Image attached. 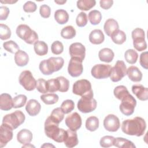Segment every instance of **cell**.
Wrapping results in <instances>:
<instances>
[{
    "instance_id": "6da1fadb",
    "label": "cell",
    "mask_w": 148,
    "mask_h": 148,
    "mask_svg": "<svg viewBox=\"0 0 148 148\" xmlns=\"http://www.w3.org/2000/svg\"><path fill=\"white\" fill-rule=\"evenodd\" d=\"M146 128V121L140 117L125 120L123 121L121 125L122 131L128 135L140 136L144 134Z\"/></svg>"
},
{
    "instance_id": "7a4b0ae2",
    "label": "cell",
    "mask_w": 148,
    "mask_h": 148,
    "mask_svg": "<svg viewBox=\"0 0 148 148\" xmlns=\"http://www.w3.org/2000/svg\"><path fill=\"white\" fill-rule=\"evenodd\" d=\"M58 125L53 122L49 116L45 122V132L48 138L58 143H62L65 139L67 132L59 128Z\"/></svg>"
},
{
    "instance_id": "3957f363",
    "label": "cell",
    "mask_w": 148,
    "mask_h": 148,
    "mask_svg": "<svg viewBox=\"0 0 148 148\" xmlns=\"http://www.w3.org/2000/svg\"><path fill=\"white\" fill-rule=\"evenodd\" d=\"M64 60L61 57H51L42 61L39 65L40 71L45 75H50L54 72L60 71L63 66Z\"/></svg>"
},
{
    "instance_id": "277c9868",
    "label": "cell",
    "mask_w": 148,
    "mask_h": 148,
    "mask_svg": "<svg viewBox=\"0 0 148 148\" xmlns=\"http://www.w3.org/2000/svg\"><path fill=\"white\" fill-rule=\"evenodd\" d=\"M17 35L25 43L32 45L38 40L37 33L26 24L19 25L16 31Z\"/></svg>"
},
{
    "instance_id": "5b68a950",
    "label": "cell",
    "mask_w": 148,
    "mask_h": 148,
    "mask_svg": "<svg viewBox=\"0 0 148 148\" xmlns=\"http://www.w3.org/2000/svg\"><path fill=\"white\" fill-rule=\"evenodd\" d=\"M72 92L74 94L82 97H93L94 95L91 83L86 79H80L75 82L73 84Z\"/></svg>"
},
{
    "instance_id": "8992f818",
    "label": "cell",
    "mask_w": 148,
    "mask_h": 148,
    "mask_svg": "<svg viewBox=\"0 0 148 148\" xmlns=\"http://www.w3.org/2000/svg\"><path fill=\"white\" fill-rule=\"evenodd\" d=\"M25 116L21 110H16L6 114L2 119V123L9 126L12 130L16 129L25 121Z\"/></svg>"
},
{
    "instance_id": "52a82bcc",
    "label": "cell",
    "mask_w": 148,
    "mask_h": 148,
    "mask_svg": "<svg viewBox=\"0 0 148 148\" xmlns=\"http://www.w3.org/2000/svg\"><path fill=\"white\" fill-rule=\"evenodd\" d=\"M119 109L120 112L125 116H129L134 112L136 105V101L130 93L124 96L121 99Z\"/></svg>"
},
{
    "instance_id": "ba28073f",
    "label": "cell",
    "mask_w": 148,
    "mask_h": 148,
    "mask_svg": "<svg viewBox=\"0 0 148 148\" xmlns=\"http://www.w3.org/2000/svg\"><path fill=\"white\" fill-rule=\"evenodd\" d=\"M18 81L23 88L27 91H31L36 88V80L29 71H23L19 76Z\"/></svg>"
},
{
    "instance_id": "9c48e42d",
    "label": "cell",
    "mask_w": 148,
    "mask_h": 148,
    "mask_svg": "<svg viewBox=\"0 0 148 148\" xmlns=\"http://www.w3.org/2000/svg\"><path fill=\"white\" fill-rule=\"evenodd\" d=\"M127 75V67L123 61L118 60L113 67H112L110 78L113 82L121 80Z\"/></svg>"
},
{
    "instance_id": "30bf717a",
    "label": "cell",
    "mask_w": 148,
    "mask_h": 148,
    "mask_svg": "<svg viewBox=\"0 0 148 148\" xmlns=\"http://www.w3.org/2000/svg\"><path fill=\"white\" fill-rule=\"evenodd\" d=\"M97 105V101L93 97H82L78 101L77 106L79 110L84 113H87L94 111Z\"/></svg>"
},
{
    "instance_id": "8fae6325",
    "label": "cell",
    "mask_w": 148,
    "mask_h": 148,
    "mask_svg": "<svg viewBox=\"0 0 148 148\" xmlns=\"http://www.w3.org/2000/svg\"><path fill=\"white\" fill-rule=\"evenodd\" d=\"M111 69L112 66L108 64H97L92 68L91 73L95 79H105L110 76Z\"/></svg>"
},
{
    "instance_id": "7c38bea8",
    "label": "cell",
    "mask_w": 148,
    "mask_h": 148,
    "mask_svg": "<svg viewBox=\"0 0 148 148\" xmlns=\"http://www.w3.org/2000/svg\"><path fill=\"white\" fill-rule=\"evenodd\" d=\"M69 54L71 58H75L83 61L86 56V48L81 43H72L69 48Z\"/></svg>"
},
{
    "instance_id": "4fadbf2b",
    "label": "cell",
    "mask_w": 148,
    "mask_h": 148,
    "mask_svg": "<svg viewBox=\"0 0 148 148\" xmlns=\"http://www.w3.org/2000/svg\"><path fill=\"white\" fill-rule=\"evenodd\" d=\"M83 71L82 61L75 58H71L69 60L68 72L69 74L73 77H76L81 75Z\"/></svg>"
},
{
    "instance_id": "5bb4252c",
    "label": "cell",
    "mask_w": 148,
    "mask_h": 148,
    "mask_svg": "<svg viewBox=\"0 0 148 148\" xmlns=\"http://www.w3.org/2000/svg\"><path fill=\"white\" fill-rule=\"evenodd\" d=\"M103 126L108 131L116 132L120 127L119 119L114 114H109L103 120Z\"/></svg>"
},
{
    "instance_id": "9a60e30c",
    "label": "cell",
    "mask_w": 148,
    "mask_h": 148,
    "mask_svg": "<svg viewBox=\"0 0 148 148\" xmlns=\"http://www.w3.org/2000/svg\"><path fill=\"white\" fill-rule=\"evenodd\" d=\"M65 124L69 130L76 131L82 125V119L80 116L77 112H74L68 115L65 119Z\"/></svg>"
},
{
    "instance_id": "2e32d148",
    "label": "cell",
    "mask_w": 148,
    "mask_h": 148,
    "mask_svg": "<svg viewBox=\"0 0 148 148\" xmlns=\"http://www.w3.org/2000/svg\"><path fill=\"white\" fill-rule=\"evenodd\" d=\"M13 130L8 125L2 123L0 127V147L5 146L13 138Z\"/></svg>"
},
{
    "instance_id": "e0dca14e",
    "label": "cell",
    "mask_w": 148,
    "mask_h": 148,
    "mask_svg": "<svg viewBox=\"0 0 148 148\" xmlns=\"http://www.w3.org/2000/svg\"><path fill=\"white\" fill-rule=\"evenodd\" d=\"M41 109V105L39 102L34 99H29L25 106V110L31 116H35L38 114Z\"/></svg>"
},
{
    "instance_id": "ac0fdd59",
    "label": "cell",
    "mask_w": 148,
    "mask_h": 148,
    "mask_svg": "<svg viewBox=\"0 0 148 148\" xmlns=\"http://www.w3.org/2000/svg\"><path fill=\"white\" fill-rule=\"evenodd\" d=\"M132 91L140 101L148 99V89L140 84H134L132 86Z\"/></svg>"
},
{
    "instance_id": "d6986e66",
    "label": "cell",
    "mask_w": 148,
    "mask_h": 148,
    "mask_svg": "<svg viewBox=\"0 0 148 148\" xmlns=\"http://www.w3.org/2000/svg\"><path fill=\"white\" fill-rule=\"evenodd\" d=\"M13 108V99L8 93H3L0 95V109L8 111Z\"/></svg>"
},
{
    "instance_id": "ffe728a7",
    "label": "cell",
    "mask_w": 148,
    "mask_h": 148,
    "mask_svg": "<svg viewBox=\"0 0 148 148\" xmlns=\"http://www.w3.org/2000/svg\"><path fill=\"white\" fill-rule=\"evenodd\" d=\"M127 75L128 78L134 82H140L142 79V73L139 69L134 65L127 69Z\"/></svg>"
},
{
    "instance_id": "44dd1931",
    "label": "cell",
    "mask_w": 148,
    "mask_h": 148,
    "mask_svg": "<svg viewBox=\"0 0 148 148\" xmlns=\"http://www.w3.org/2000/svg\"><path fill=\"white\" fill-rule=\"evenodd\" d=\"M33 135L32 132L27 129H22L17 135V141L23 145L30 143L32 141Z\"/></svg>"
},
{
    "instance_id": "7402d4cb",
    "label": "cell",
    "mask_w": 148,
    "mask_h": 148,
    "mask_svg": "<svg viewBox=\"0 0 148 148\" xmlns=\"http://www.w3.org/2000/svg\"><path fill=\"white\" fill-rule=\"evenodd\" d=\"M66 132H67L66 136L64 142L65 145L67 147H69V148L76 146L79 143L76 132L72 131L69 129L66 130Z\"/></svg>"
},
{
    "instance_id": "603a6c76",
    "label": "cell",
    "mask_w": 148,
    "mask_h": 148,
    "mask_svg": "<svg viewBox=\"0 0 148 148\" xmlns=\"http://www.w3.org/2000/svg\"><path fill=\"white\" fill-rule=\"evenodd\" d=\"M105 40V36L101 29H95L92 30L89 35V40L94 45L101 44Z\"/></svg>"
},
{
    "instance_id": "cb8c5ba5",
    "label": "cell",
    "mask_w": 148,
    "mask_h": 148,
    "mask_svg": "<svg viewBox=\"0 0 148 148\" xmlns=\"http://www.w3.org/2000/svg\"><path fill=\"white\" fill-rule=\"evenodd\" d=\"M119 28V26L117 21L113 18L108 19L103 25L104 31L109 36H110L114 32L118 30Z\"/></svg>"
},
{
    "instance_id": "d4e9b609",
    "label": "cell",
    "mask_w": 148,
    "mask_h": 148,
    "mask_svg": "<svg viewBox=\"0 0 148 148\" xmlns=\"http://www.w3.org/2000/svg\"><path fill=\"white\" fill-rule=\"evenodd\" d=\"M14 61L17 65L19 66H24L28 63L29 56L25 51L19 50L15 53Z\"/></svg>"
},
{
    "instance_id": "484cf974",
    "label": "cell",
    "mask_w": 148,
    "mask_h": 148,
    "mask_svg": "<svg viewBox=\"0 0 148 148\" xmlns=\"http://www.w3.org/2000/svg\"><path fill=\"white\" fill-rule=\"evenodd\" d=\"M114 56V52L109 48H103L99 50L98 57L100 61L105 62H110Z\"/></svg>"
},
{
    "instance_id": "4316f807",
    "label": "cell",
    "mask_w": 148,
    "mask_h": 148,
    "mask_svg": "<svg viewBox=\"0 0 148 148\" xmlns=\"http://www.w3.org/2000/svg\"><path fill=\"white\" fill-rule=\"evenodd\" d=\"M113 146L119 148H135V145L132 142L121 137L114 138Z\"/></svg>"
},
{
    "instance_id": "83f0119b",
    "label": "cell",
    "mask_w": 148,
    "mask_h": 148,
    "mask_svg": "<svg viewBox=\"0 0 148 148\" xmlns=\"http://www.w3.org/2000/svg\"><path fill=\"white\" fill-rule=\"evenodd\" d=\"M54 18L57 23L64 24L68 21L69 14L64 9H58L54 13Z\"/></svg>"
},
{
    "instance_id": "f1b7e54d",
    "label": "cell",
    "mask_w": 148,
    "mask_h": 148,
    "mask_svg": "<svg viewBox=\"0 0 148 148\" xmlns=\"http://www.w3.org/2000/svg\"><path fill=\"white\" fill-rule=\"evenodd\" d=\"M34 49L35 53L40 56H43L47 54L48 52L47 45L44 41L38 40L34 43Z\"/></svg>"
},
{
    "instance_id": "f546056e",
    "label": "cell",
    "mask_w": 148,
    "mask_h": 148,
    "mask_svg": "<svg viewBox=\"0 0 148 148\" xmlns=\"http://www.w3.org/2000/svg\"><path fill=\"white\" fill-rule=\"evenodd\" d=\"M112 41L117 45H122L126 40V34L121 30H117L110 36Z\"/></svg>"
},
{
    "instance_id": "4dcf8cb0",
    "label": "cell",
    "mask_w": 148,
    "mask_h": 148,
    "mask_svg": "<svg viewBox=\"0 0 148 148\" xmlns=\"http://www.w3.org/2000/svg\"><path fill=\"white\" fill-rule=\"evenodd\" d=\"M99 127V119L96 116H90L86 119V128L90 131H95Z\"/></svg>"
},
{
    "instance_id": "1f68e13d",
    "label": "cell",
    "mask_w": 148,
    "mask_h": 148,
    "mask_svg": "<svg viewBox=\"0 0 148 148\" xmlns=\"http://www.w3.org/2000/svg\"><path fill=\"white\" fill-rule=\"evenodd\" d=\"M96 4L95 0H79L77 1L76 5L79 9L87 11L92 8Z\"/></svg>"
},
{
    "instance_id": "d6a6232c",
    "label": "cell",
    "mask_w": 148,
    "mask_h": 148,
    "mask_svg": "<svg viewBox=\"0 0 148 148\" xmlns=\"http://www.w3.org/2000/svg\"><path fill=\"white\" fill-rule=\"evenodd\" d=\"M40 99L46 105H53L57 103L58 101L59 97L57 94L54 93H46L42 95Z\"/></svg>"
},
{
    "instance_id": "836d02e7",
    "label": "cell",
    "mask_w": 148,
    "mask_h": 148,
    "mask_svg": "<svg viewBox=\"0 0 148 148\" xmlns=\"http://www.w3.org/2000/svg\"><path fill=\"white\" fill-rule=\"evenodd\" d=\"M76 30L72 25H68L64 27L61 31V36L64 39H71L76 35Z\"/></svg>"
},
{
    "instance_id": "e575fe53",
    "label": "cell",
    "mask_w": 148,
    "mask_h": 148,
    "mask_svg": "<svg viewBox=\"0 0 148 148\" xmlns=\"http://www.w3.org/2000/svg\"><path fill=\"white\" fill-rule=\"evenodd\" d=\"M51 120L56 124H59L64 117V113L60 108H57L53 110L50 116Z\"/></svg>"
},
{
    "instance_id": "d590c367",
    "label": "cell",
    "mask_w": 148,
    "mask_h": 148,
    "mask_svg": "<svg viewBox=\"0 0 148 148\" xmlns=\"http://www.w3.org/2000/svg\"><path fill=\"white\" fill-rule=\"evenodd\" d=\"M124 58L126 61L130 64H134L137 61L138 54L134 49H128L124 54Z\"/></svg>"
},
{
    "instance_id": "8d00e7d4",
    "label": "cell",
    "mask_w": 148,
    "mask_h": 148,
    "mask_svg": "<svg viewBox=\"0 0 148 148\" xmlns=\"http://www.w3.org/2000/svg\"><path fill=\"white\" fill-rule=\"evenodd\" d=\"M88 17L91 24L97 25L101 21L102 14L99 10H92L89 12Z\"/></svg>"
},
{
    "instance_id": "74e56055",
    "label": "cell",
    "mask_w": 148,
    "mask_h": 148,
    "mask_svg": "<svg viewBox=\"0 0 148 148\" xmlns=\"http://www.w3.org/2000/svg\"><path fill=\"white\" fill-rule=\"evenodd\" d=\"M113 94L117 99L121 100L124 96L129 94V91L125 86L120 85L114 88L113 90Z\"/></svg>"
},
{
    "instance_id": "f35d334b",
    "label": "cell",
    "mask_w": 148,
    "mask_h": 148,
    "mask_svg": "<svg viewBox=\"0 0 148 148\" xmlns=\"http://www.w3.org/2000/svg\"><path fill=\"white\" fill-rule=\"evenodd\" d=\"M27 97L23 94H19L13 99V108H20L24 106L27 102Z\"/></svg>"
},
{
    "instance_id": "ab89813d",
    "label": "cell",
    "mask_w": 148,
    "mask_h": 148,
    "mask_svg": "<svg viewBox=\"0 0 148 148\" xmlns=\"http://www.w3.org/2000/svg\"><path fill=\"white\" fill-rule=\"evenodd\" d=\"M60 108L64 114H68L75 108L74 102L71 99L65 100L61 103Z\"/></svg>"
},
{
    "instance_id": "60d3db41",
    "label": "cell",
    "mask_w": 148,
    "mask_h": 148,
    "mask_svg": "<svg viewBox=\"0 0 148 148\" xmlns=\"http://www.w3.org/2000/svg\"><path fill=\"white\" fill-rule=\"evenodd\" d=\"M3 47L5 50L11 53H16L20 50L18 45L14 41L12 40L5 42L3 43Z\"/></svg>"
},
{
    "instance_id": "b9f144b4",
    "label": "cell",
    "mask_w": 148,
    "mask_h": 148,
    "mask_svg": "<svg viewBox=\"0 0 148 148\" xmlns=\"http://www.w3.org/2000/svg\"><path fill=\"white\" fill-rule=\"evenodd\" d=\"M133 46L134 48L139 51L146 50L147 48V43L145 38H136L133 39Z\"/></svg>"
},
{
    "instance_id": "7bdbcfd3",
    "label": "cell",
    "mask_w": 148,
    "mask_h": 148,
    "mask_svg": "<svg viewBox=\"0 0 148 148\" xmlns=\"http://www.w3.org/2000/svg\"><path fill=\"white\" fill-rule=\"evenodd\" d=\"M47 86L48 92H54L59 91V82L57 78L51 79L47 80Z\"/></svg>"
},
{
    "instance_id": "ee69618b",
    "label": "cell",
    "mask_w": 148,
    "mask_h": 148,
    "mask_svg": "<svg viewBox=\"0 0 148 148\" xmlns=\"http://www.w3.org/2000/svg\"><path fill=\"white\" fill-rule=\"evenodd\" d=\"M11 36V31L9 27L5 24H0V38L1 40H6Z\"/></svg>"
},
{
    "instance_id": "f6af8a7d",
    "label": "cell",
    "mask_w": 148,
    "mask_h": 148,
    "mask_svg": "<svg viewBox=\"0 0 148 148\" xmlns=\"http://www.w3.org/2000/svg\"><path fill=\"white\" fill-rule=\"evenodd\" d=\"M59 82V91L66 92L69 87V81L64 76H59L57 77Z\"/></svg>"
},
{
    "instance_id": "bcb514c9",
    "label": "cell",
    "mask_w": 148,
    "mask_h": 148,
    "mask_svg": "<svg viewBox=\"0 0 148 148\" xmlns=\"http://www.w3.org/2000/svg\"><path fill=\"white\" fill-rule=\"evenodd\" d=\"M87 21L88 18L87 14L83 12H80L76 18V25L79 27H84L87 24Z\"/></svg>"
},
{
    "instance_id": "7dc6e473",
    "label": "cell",
    "mask_w": 148,
    "mask_h": 148,
    "mask_svg": "<svg viewBox=\"0 0 148 148\" xmlns=\"http://www.w3.org/2000/svg\"><path fill=\"white\" fill-rule=\"evenodd\" d=\"M36 88L37 90L43 94H45L48 92L47 90V81L42 78L38 79L36 80Z\"/></svg>"
},
{
    "instance_id": "c3c4849f",
    "label": "cell",
    "mask_w": 148,
    "mask_h": 148,
    "mask_svg": "<svg viewBox=\"0 0 148 148\" xmlns=\"http://www.w3.org/2000/svg\"><path fill=\"white\" fill-rule=\"evenodd\" d=\"M114 138L112 136H104L100 139L99 144L102 147H109L113 146V140Z\"/></svg>"
},
{
    "instance_id": "681fc988",
    "label": "cell",
    "mask_w": 148,
    "mask_h": 148,
    "mask_svg": "<svg viewBox=\"0 0 148 148\" xmlns=\"http://www.w3.org/2000/svg\"><path fill=\"white\" fill-rule=\"evenodd\" d=\"M51 50L54 54H56V55L60 54L64 51V46L61 42L58 40L54 41L51 44Z\"/></svg>"
},
{
    "instance_id": "f907efd6",
    "label": "cell",
    "mask_w": 148,
    "mask_h": 148,
    "mask_svg": "<svg viewBox=\"0 0 148 148\" xmlns=\"http://www.w3.org/2000/svg\"><path fill=\"white\" fill-rule=\"evenodd\" d=\"M37 6L36 3L32 1H27L23 5V10L27 13H33L36 11Z\"/></svg>"
},
{
    "instance_id": "816d5d0a",
    "label": "cell",
    "mask_w": 148,
    "mask_h": 148,
    "mask_svg": "<svg viewBox=\"0 0 148 148\" xmlns=\"http://www.w3.org/2000/svg\"><path fill=\"white\" fill-rule=\"evenodd\" d=\"M39 13L40 15L43 18H48L50 16L51 9L47 5H42L39 8Z\"/></svg>"
},
{
    "instance_id": "f5cc1de1",
    "label": "cell",
    "mask_w": 148,
    "mask_h": 148,
    "mask_svg": "<svg viewBox=\"0 0 148 148\" xmlns=\"http://www.w3.org/2000/svg\"><path fill=\"white\" fill-rule=\"evenodd\" d=\"M132 39H135L136 38H145V33L143 29L136 28L132 31Z\"/></svg>"
},
{
    "instance_id": "db71d44e",
    "label": "cell",
    "mask_w": 148,
    "mask_h": 148,
    "mask_svg": "<svg viewBox=\"0 0 148 148\" xmlns=\"http://www.w3.org/2000/svg\"><path fill=\"white\" fill-rule=\"evenodd\" d=\"M148 60L147 52L145 51V52L142 53L140 55L139 62H140V65L145 69H148V62H147L148 60Z\"/></svg>"
},
{
    "instance_id": "11a10c76",
    "label": "cell",
    "mask_w": 148,
    "mask_h": 148,
    "mask_svg": "<svg viewBox=\"0 0 148 148\" xmlns=\"http://www.w3.org/2000/svg\"><path fill=\"white\" fill-rule=\"evenodd\" d=\"M9 9L8 7L2 6L0 7V20H5L9 14Z\"/></svg>"
},
{
    "instance_id": "9f6ffc18",
    "label": "cell",
    "mask_w": 148,
    "mask_h": 148,
    "mask_svg": "<svg viewBox=\"0 0 148 148\" xmlns=\"http://www.w3.org/2000/svg\"><path fill=\"white\" fill-rule=\"evenodd\" d=\"M113 3V1L112 0H101L99 1L100 7L103 9L108 10L110 8Z\"/></svg>"
},
{
    "instance_id": "6f0895ef",
    "label": "cell",
    "mask_w": 148,
    "mask_h": 148,
    "mask_svg": "<svg viewBox=\"0 0 148 148\" xmlns=\"http://www.w3.org/2000/svg\"><path fill=\"white\" fill-rule=\"evenodd\" d=\"M54 147V146L50 144V143H46L41 146V147Z\"/></svg>"
},
{
    "instance_id": "680465c9",
    "label": "cell",
    "mask_w": 148,
    "mask_h": 148,
    "mask_svg": "<svg viewBox=\"0 0 148 148\" xmlns=\"http://www.w3.org/2000/svg\"><path fill=\"white\" fill-rule=\"evenodd\" d=\"M66 2V1H54V2L58 5H63Z\"/></svg>"
},
{
    "instance_id": "91938a15",
    "label": "cell",
    "mask_w": 148,
    "mask_h": 148,
    "mask_svg": "<svg viewBox=\"0 0 148 148\" xmlns=\"http://www.w3.org/2000/svg\"><path fill=\"white\" fill-rule=\"evenodd\" d=\"M35 147V146H33L32 145H31V144H30V143H27V144H25V145H24L23 146H22V147Z\"/></svg>"
}]
</instances>
